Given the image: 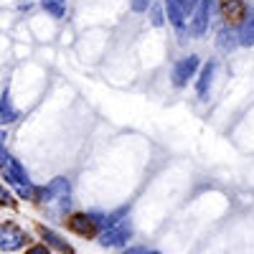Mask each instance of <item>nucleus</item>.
Returning <instances> with one entry per match:
<instances>
[{"label":"nucleus","instance_id":"f257e3e1","mask_svg":"<svg viewBox=\"0 0 254 254\" xmlns=\"http://www.w3.org/2000/svg\"><path fill=\"white\" fill-rule=\"evenodd\" d=\"M130 237H132V224H130V219H125L110 229H104L99 234V244L102 247H122Z\"/></svg>","mask_w":254,"mask_h":254},{"label":"nucleus","instance_id":"f03ea898","mask_svg":"<svg viewBox=\"0 0 254 254\" xmlns=\"http://www.w3.org/2000/svg\"><path fill=\"white\" fill-rule=\"evenodd\" d=\"M211 13H214V0H201L198 8L193 10V15H190V33H193L196 38H201L206 31H208V23H211Z\"/></svg>","mask_w":254,"mask_h":254},{"label":"nucleus","instance_id":"7ed1b4c3","mask_svg":"<svg viewBox=\"0 0 254 254\" xmlns=\"http://www.w3.org/2000/svg\"><path fill=\"white\" fill-rule=\"evenodd\" d=\"M198 64H201V59L198 56H186V59H181L176 66H173V84L176 87H186L188 84V79L190 76H196V69H198Z\"/></svg>","mask_w":254,"mask_h":254},{"label":"nucleus","instance_id":"20e7f679","mask_svg":"<svg viewBox=\"0 0 254 254\" xmlns=\"http://www.w3.org/2000/svg\"><path fill=\"white\" fill-rule=\"evenodd\" d=\"M69 190H71V186H69V181L66 178H54L46 188H38L36 190V198L38 201H54V198H69Z\"/></svg>","mask_w":254,"mask_h":254},{"label":"nucleus","instance_id":"39448f33","mask_svg":"<svg viewBox=\"0 0 254 254\" xmlns=\"http://www.w3.org/2000/svg\"><path fill=\"white\" fill-rule=\"evenodd\" d=\"M26 244V231H20L13 224H3V231H0V247L3 252H15Z\"/></svg>","mask_w":254,"mask_h":254},{"label":"nucleus","instance_id":"423d86ee","mask_svg":"<svg viewBox=\"0 0 254 254\" xmlns=\"http://www.w3.org/2000/svg\"><path fill=\"white\" fill-rule=\"evenodd\" d=\"M69 226H71V231H76V234H81V237H89V234H94L97 231V221H94V216H87V214H74V216H69Z\"/></svg>","mask_w":254,"mask_h":254},{"label":"nucleus","instance_id":"0eeeda50","mask_svg":"<svg viewBox=\"0 0 254 254\" xmlns=\"http://www.w3.org/2000/svg\"><path fill=\"white\" fill-rule=\"evenodd\" d=\"M214 71H216V64H214V61L203 64V69H201V74H198V84H196V89H198V99H208L211 84H214Z\"/></svg>","mask_w":254,"mask_h":254},{"label":"nucleus","instance_id":"6e6552de","mask_svg":"<svg viewBox=\"0 0 254 254\" xmlns=\"http://www.w3.org/2000/svg\"><path fill=\"white\" fill-rule=\"evenodd\" d=\"M5 178H8V181H13V183H18L20 188H31L28 173L23 171V165H20L15 158H10V160H8V171H5Z\"/></svg>","mask_w":254,"mask_h":254},{"label":"nucleus","instance_id":"1a4fd4ad","mask_svg":"<svg viewBox=\"0 0 254 254\" xmlns=\"http://www.w3.org/2000/svg\"><path fill=\"white\" fill-rule=\"evenodd\" d=\"M38 234L44 237V239H46V244H51L54 249H59V252H64V254H74L71 244H69V242H64V239H61V237L56 234L54 229H46V226H41V229H38Z\"/></svg>","mask_w":254,"mask_h":254},{"label":"nucleus","instance_id":"9d476101","mask_svg":"<svg viewBox=\"0 0 254 254\" xmlns=\"http://www.w3.org/2000/svg\"><path fill=\"white\" fill-rule=\"evenodd\" d=\"M252 44H254V10H249L239 28V46H252Z\"/></svg>","mask_w":254,"mask_h":254},{"label":"nucleus","instance_id":"9b49d317","mask_svg":"<svg viewBox=\"0 0 254 254\" xmlns=\"http://www.w3.org/2000/svg\"><path fill=\"white\" fill-rule=\"evenodd\" d=\"M216 44H219V49L221 51H231L237 44H239V31H231V28H221L219 31V38H216Z\"/></svg>","mask_w":254,"mask_h":254},{"label":"nucleus","instance_id":"f8f14e48","mask_svg":"<svg viewBox=\"0 0 254 254\" xmlns=\"http://www.w3.org/2000/svg\"><path fill=\"white\" fill-rule=\"evenodd\" d=\"M165 8H168V20H171L176 28H183L186 26V13L178 5V0H165Z\"/></svg>","mask_w":254,"mask_h":254},{"label":"nucleus","instance_id":"ddd939ff","mask_svg":"<svg viewBox=\"0 0 254 254\" xmlns=\"http://www.w3.org/2000/svg\"><path fill=\"white\" fill-rule=\"evenodd\" d=\"M15 117H18V110L13 107V99L8 92H3V97H0V120H3V125H8Z\"/></svg>","mask_w":254,"mask_h":254},{"label":"nucleus","instance_id":"4468645a","mask_svg":"<svg viewBox=\"0 0 254 254\" xmlns=\"http://www.w3.org/2000/svg\"><path fill=\"white\" fill-rule=\"evenodd\" d=\"M221 10L229 18H244L247 15V5L242 0H221Z\"/></svg>","mask_w":254,"mask_h":254},{"label":"nucleus","instance_id":"2eb2a0df","mask_svg":"<svg viewBox=\"0 0 254 254\" xmlns=\"http://www.w3.org/2000/svg\"><path fill=\"white\" fill-rule=\"evenodd\" d=\"M41 5L51 18H64L66 13V0H41Z\"/></svg>","mask_w":254,"mask_h":254},{"label":"nucleus","instance_id":"dca6fc26","mask_svg":"<svg viewBox=\"0 0 254 254\" xmlns=\"http://www.w3.org/2000/svg\"><path fill=\"white\" fill-rule=\"evenodd\" d=\"M198 3H201V0H178V5L183 8L186 15H193V10L198 8Z\"/></svg>","mask_w":254,"mask_h":254},{"label":"nucleus","instance_id":"f3484780","mask_svg":"<svg viewBox=\"0 0 254 254\" xmlns=\"http://www.w3.org/2000/svg\"><path fill=\"white\" fill-rule=\"evenodd\" d=\"M150 20H153V26H163V23H165L163 8H160V5H153V8H150Z\"/></svg>","mask_w":254,"mask_h":254},{"label":"nucleus","instance_id":"a211bd4d","mask_svg":"<svg viewBox=\"0 0 254 254\" xmlns=\"http://www.w3.org/2000/svg\"><path fill=\"white\" fill-rule=\"evenodd\" d=\"M26 254H51V252H49V249H46L44 244H36V247H31V249H28Z\"/></svg>","mask_w":254,"mask_h":254},{"label":"nucleus","instance_id":"6ab92c4d","mask_svg":"<svg viewBox=\"0 0 254 254\" xmlns=\"http://www.w3.org/2000/svg\"><path fill=\"white\" fill-rule=\"evenodd\" d=\"M127 254H158V252H150L145 247H132V249H127Z\"/></svg>","mask_w":254,"mask_h":254}]
</instances>
